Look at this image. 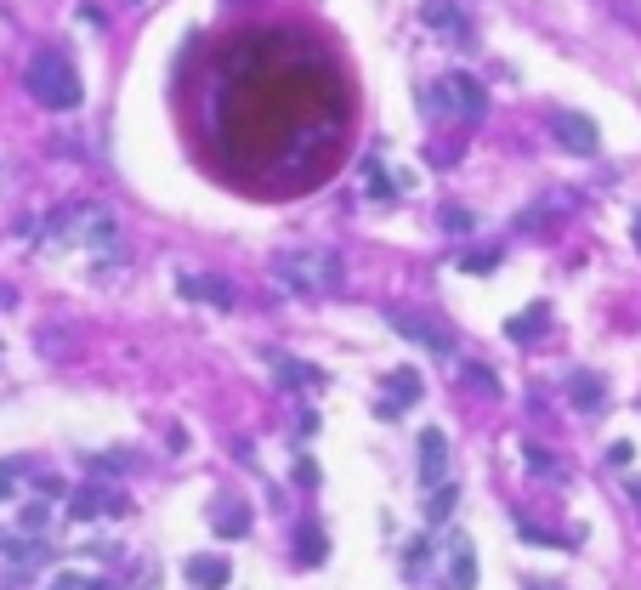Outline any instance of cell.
<instances>
[{
    "label": "cell",
    "instance_id": "6da1fadb",
    "mask_svg": "<svg viewBox=\"0 0 641 590\" xmlns=\"http://www.w3.org/2000/svg\"><path fill=\"white\" fill-rule=\"evenodd\" d=\"M273 278L284 284V290H335V284H341V256L324 250V244L278 250V256H273Z\"/></svg>",
    "mask_w": 641,
    "mask_h": 590
},
{
    "label": "cell",
    "instance_id": "7a4b0ae2",
    "mask_svg": "<svg viewBox=\"0 0 641 590\" xmlns=\"http://www.w3.org/2000/svg\"><path fill=\"white\" fill-rule=\"evenodd\" d=\"M23 80H29V97L46 103V108H74L80 103V74H74V63L63 52H40Z\"/></svg>",
    "mask_w": 641,
    "mask_h": 590
},
{
    "label": "cell",
    "instance_id": "3957f363",
    "mask_svg": "<svg viewBox=\"0 0 641 590\" xmlns=\"http://www.w3.org/2000/svg\"><path fill=\"white\" fill-rule=\"evenodd\" d=\"M551 131H556V142H562L568 154H596V148H602V131H596L585 114H573V108L551 114Z\"/></svg>",
    "mask_w": 641,
    "mask_h": 590
},
{
    "label": "cell",
    "instance_id": "277c9868",
    "mask_svg": "<svg viewBox=\"0 0 641 590\" xmlns=\"http://www.w3.org/2000/svg\"><path fill=\"white\" fill-rule=\"evenodd\" d=\"M449 477V437L437 432V426H426L420 432V483H443Z\"/></svg>",
    "mask_w": 641,
    "mask_h": 590
},
{
    "label": "cell",
    "instance_id": "5b68a950",
    "mask_svg": "<svg viewBox=\"0 0 641 590\" xmlns=\"http://www.w3.org/2000/svg\"><path fill=\"white\" fill-rule=\"evenodd\" d=\"M443 97L460 108V120H483L488 114V97H483V86H477L471 74H449V80H443Z\"/></svg>",
    "mask_w": 641,
    "mask_h": 590
},
{
    "label": "cell",
    "instance_id": "8992f818",
    "mask_svg": "<svg viewBox=\"0 0 641 590\" xmlns=\"http://www.w3.org/2000/svg\"><path fill=\"white\" fill-rule=\"evenodd\" d=\"M176 290L193 295V301H210V307H233V284L227 278H210V273H182Z\"/></svg>",
    "mask_w": 641,
    "mask_h": 590
},
{
    "label": "cell",
    "instance_id": "52a82bcc",
    "mask_svg": "<svg viewBox=\"0 0 641 590\" xmlns=\"http://www.w3.org/2000/svg\"><path fill=\"white\" fill-rule=\"evenodd\" d=\"M392 330H398V335H409V341H420L426 352H454V341H449L443 330H432L426 318H409V313H398V318H392Z\"/></svg>",
    "mask_w": 641,
    "mask_h": 590
},
{
    "label": "cell",
    "instance_id": "ba28073f",
    "mask_svg": "<svg viewBox=\"0 0 641 590\" xmlns=\"http://www.w3.org/2000/svg\"><path fill=\"white\" fill-rule=\"evenodd\" d=\"M227 579H233L227 556H193L188 562V585H199V590H222Z\"/></svg>",
    "mask_w": 641,
    "mask_h": 590
},
{
    "label": "cell",
    "instance_id": "9c48e42d",
    "mask_svg": "<svg viewBox=\"0 0 641 590\" xmlns=\"http://www.w3.org/2000/svg\"><path fill=\"white\" fill-rule=\"evenodd\" d=\"M449 585H454V590H471V585H477V556H471V539H454Z\"/></svg>",
    "mask_w": 641,
    "mask_h": 590
},
{
    "label": "cell",
    "instance_id": "30bf717a",
    "mask_svg": "<svg viewBox=\"0 0 641 590\" xmlns=\"http://www.w3.org/2000/svg\"><path fill=\"white\" fill-rule=\"evenodd\" d=\"M568 398H573V409H596V403L607 398L602 375H585V369H579V375H573V381H568Z\"/></svg>",
    "mask_w": 641,
    "mask_h": 590
},
{
    "label": "cell",
    "instance_id": "8fae6325",
    "mask_svg": "<svg viewBox=\"0 0 641 590\" xmlns=\"http://www.w3.org/2000/svg\"><path fill=\"white\" fill-rule=\"evenodd\" d=\"M69 511L86 522V517H103V511H120V500H114V494H103V488H80Z\"/></svg>",
    "mask_w": 641,
    "mask_h": 590
},
{
    "label": "cell",
    "instance_id": "7c38bea8",
    "mask_svg": "<svg viewBox=\"0 0 641 590\" xmlns=\"http://www.w3.org/2000/svg\"><path fill=\"white\" fill-rule=\"evenodd\" d=\"M420 18L432 23V29H443V35H449V29H460V6H454V0H426V6H420Z\"/></svg>",
    "mask_w": 641,
    "mask_h": 590
},
{
    "label": "cell",
    "instance_id": "4fadbf2b",
    "mask_svg": "<svg viewBox=\"0 0 641 590\" xmlns=\"http://www.w3.org/2000/svg\"><path fill=\"white\" fill-rule=\"evenodd\" d=\"M273 369H278V381H284V386H318V381H324L318 369L295 364V358H273Z\"/></svg>",
    "mask_w": 641,
    "mask_h": 590
},
{
    "label": "cell",
    "instance_id": "5bb4252c",
    "mask_svg": "<svg viewBox=\"0 0 641 590\" xmlns=\"http://www.w3.org/2000/svg\"><path fill=\"white\" fill-rule=\"evenodd\" d=\"M295 562H301V568L324 562V534H318V528H301V534H295Z\"/></svg>",
    "mask_w": 641,
    "mask_h": 590
},
{
    "label": "cell",
    "instance_id": "9a60e30c",
    "mask_svg": "<svg viewBox=\"0 0 641 590\" xmlns=\"http://www.w3.org/2000/svg\"><path fill=\"white\" fill-rule=\"evenodd\" d=\"M210 522H216V528H222V534H250V511H244V505H233V500H227L222 511H216V517H210Z\"/></svg>",
    "mask_w": 641,
    "mask_h": 590
},
{
    "label": "cell",
    "instance_id": "2e32d148",
    "mask_svg": "<svg viewBox=\"0 0 641 590\" xmlns=\"http://www.w3.org/2000/svg\"><path fill=\"white\" fill-rule=\"evenodd\" d=\"M539 330H545V313H517L511 318V341H534Z\"/></svg>",
    "mask_w": 641,
    "mask_h": 590
},
{
    "label": "cell",
    "instance_id": "e0dca14e",
    "mask_svg": "<svg viewBox=\"0 0 641 590\" xmlns=\"http://www.w3.org/2000/svg\"><path fill=\"white\" fill-rule=\"evenodd\" d=\"M386 392H392V398H409V403H415V398H420V375H415V369H409V375H392V381H386Z\"/></svg>",
    "mask_w": 641,
    "mask_h": 590
},
{
    "label": "cell",
    "instance_id": "ac0fdd59",
    "mask_svg": "<svg viewBox=\"0 0 641 590\" xmlns=\"http://www.w3.org/2000/svg\"><path fill=\"white\" fill-rule=\"evenodd\" d=\"M488 267H500V250H471L466 256V273H488Z\"/></svg>",
    "mask_w": 641,
    "mask_h": 590
},
{
    "label": "cell",
    "instance_id": "d6986e66",
    "mask_svg": "<svg viewBox=\"0 0 641 590\" xmlns=\"http://www.w3.org/2000/svg\"><path fill=\"white\" fill-rule=\"evenodd\" d=\"M449 505H454V488H437V494H432V505H426V517H432V522H443V517H449Z\"/></svg>",
    "mask_w": 641,
    "mask_h": 590
},
{
    "label": "cell",
    "instance_id": "ffe728a7",
    "mask_svg": "<svg viewBox=\"0 0 641 590\" xmlns=\"http://www.w3.org/2000/svg\"><path fill=\"white\" fill-rule=\"evenodd\" d=\"M466 381L477 386V392H494V375H488L483 364H466Z\"/></svg>",
    "mask_w": 641,
    "mask_h": 590
},
{
    "label": "cell",
    "instance_id": "44dd1931",
    "mask_svg": "<svg viewBox=\"0 0 641 590\" xmlns=\"http://www.w3.org/2000/svg\"><path fill=\"white\" fill-rule=\"evenodd\" d=\"M403 562H409V573H426V539H415V545H409V556H403Z\"/></svg>",
    "mask_w": 641,
    "mask_h": 590
},
{
    "label": "cell",
    "instance_id": "7402d4cb",
    "mask_svg": "<svg viewBox=\"0 0 641 590\" xmlns=\"http://www.w3.org/2000/svg\"><path fill=\"white\" fill-rule=\"evenodd\" d=\"M52 590H80V579H74V573H57V579H52Z\"/></svg>",
    "mask_w": 641,
    "mask_h": 590
},
{
    "label": "cell",
    "instance_id": "603a6c76",
    "mask_svg": "<svg viewBox=\"0 0 641 590\" xmlns=\"http://www.w3.org/2000/svg\"><path fill=\"white\" fill-rule=\"evenodd\" d=\"M630 233H636V250H641V216H636V227H630Z\"/></svg>",
    "mask_w": 641,
    "mask_h": 590
},
{
    "label": "cell",
    "instance_id": "cb8c5ba5",
    "mask_svg": "<svg viewBox=\"0 0 641 590\" xmlns=\"http://www.w3.org/2000/svg\"><path fill=\"white\" fill-rule=\"evenodd\" d=\"M91 590H108V585H91Z\"/></svg>",
    "mask_w": 641,
    "mask_h": 590
},
{
    "label": "cell",
    "instance_id": "d4e9b609",
    "mask_svg": "<svg viewBox=\"0 0 641 590\" xmlns=\"http://www.w3.org/2000/svg\"><path fill=\"white\" fill-rule=\"evenodd\" d=\"M534 590H551V585H534Z\"/></svg>",
    "mask_w": 641,
    "mask_h": 590
}]
</instances>
